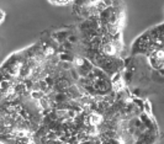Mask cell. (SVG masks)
<instances>
[{
    "instance_id": "6da1fadb",
    "label": "cell",
    "mask_w": 164,
    "mask_h": 144,
    "mask_svg": "<svg viewBox=\"0 0 164 144\" xmlns=\"http://www.w3.org/2000/svg\"><path fill=\"white\" fill-rule=\"evenodd\" d=\"M104 122V117L98 113V112H93L89 115V117H88V123H89V126L90 127H95V126H100L101 123Z\"/></svg>"
},
{
    "instance_id": "7a4b0ae2",
    "label": "cell",
    "mask_w": 164,
    "mask_h": 144,
    "mask_svg": "<svg viewBox=\"0 0 164 144\" xmlns=\"http://www.w3.org/2000/svg\"><path fill=\"white\" fill-rule=\"evenodd\" d=\"M53 100L56 102H58V104H63V102H65V100H67V95L63 94V92H58V94L54 95Z\"/></svg>"
},
{
    "instance_id": "3957f363",
    "label": "cell",
    "mask_w": 164,
    "mask_h": 144,
    "mask_svg": "<svg viewBox=\"0 0 164 144\" xmlns=\"http://www.w3.org/2000/svg\"><path fill=\"white\" fill-rule=\"evenodd\" d=\"M31 96L33 99H37V100H41L45 97V92L43 91H32L31 92Z\"/></svg>"
},
{
    "instance_id": "277c9868",
    "label": "cell",
    "mask_w": 164,
    "mask_h": 144,
    "mask_svg": "<svg viewBox=\"0 0 164 144\" xmlns=\"http://www.w3.org/2000/svg\"><path fill=\"white\" fill-rule=\"evenodd\" d=\"M52 5L56 6H60V5H69V4H74L73 1H50Z\"/></svg>"
},
{
    "instance_id": "5b68a950",
    "label": "cell",
    "mask_w": 164,
    "mask_h": 144,
    "mask_svg": "<svg viewBox=\"0 0 164 144\" xmlns=\"http://www.w3.org/2000/svg\"><path fill=\"white\" fill-rule=\"evenodd\" d=\"M77 41H78V38L76 36H69V37H68V42H69V43H74V42H77Z\"/></svg>"
}]
</instances>
